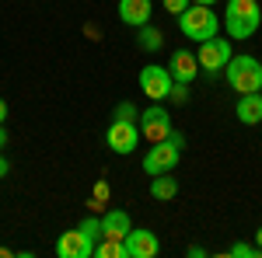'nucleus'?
Segmentation results:
<instances>
[{
	"mask_svg": "<svg viewBox=\"0 0 262 258\" xmlns=\"http://www.w3.org/2000/svg\"><path fill=\"white\" fill-rule=\"evenodd\" d=\"M224 28L231 39H255V32L262 28V11L259 0H227V11H224Z\"/></svg>",
	"mask_w": 262,
	"mask_h": 258,
	"instance_id": "f257e3e1",
	"label": "nucleus"
},
{
	"mask_svg": "<svg viewBox=\"0 0 262 258\" xmlns=\"http://www.w3.org/2000/svg\"><path fill=\"white\" fill-rule=\"evenodd\" d=\"M179 28H182L185 39L206 42V39H213V35L221 32V18H217V11L206 7V4H189L179 14Z\"/></svg>",
	"mask_w": 262,
	"mask_h": 258,
	"instance_id": "f03ea898",
	"label": "nucleus"
},
{
	"mask_svg": "<svg viewBox=\"0 0 262 258\" xmlns=\"http://www.w3.org/2000/svg\"><path fill=\"white\" fill-rule=\"evenodd\" d=\"M224 77L238 95H255V91H262V63L248 53L231 56V63L224 66Z\"/></svg>",
	"mask_w": 262,
	"mask_h": 258,
	"instance_id": "7ed1b4c3",
	"label": "nucleus"
},
{
	"mask_svg": "<svg viewBox=\"0 0 262 258\" xmlns=\"http://www.w3.org/2000/svg\"><path fill=\"white\" fill-rule=\"evenodd\" d=\"M182 147H185V136L182 133H171L161 143H150V150L143 154V171L154 178V175H171L175 164L182 157Z\"/></svg>",
	"mask_w": 262,
	"mask_h": 258,
	"instance_id": "20e7f679",
	"label": "nucleus"
},
{
	"mask_svg": "<svg viewBox=\"0 0 262 258\" xmlns=\"http://www.w3.org/2000/svg\"><path fill=\"white\" fill-rule=\"evenodd\" d=\"M175 133V126H171V115H168V108H161L158 101H150L147 108L140 112V136L147 143H161Z\"/></svg>",
	"mask_w": 262,
	"mask_h": 258,
	"instance_id": "39448f33",
	"label": "nucleus"
},
{
	"mask_svg": "<svg viewBox=\"0 0 262 258\" xmlns=\"http://www.w3.org/2000/svg\"><path fill=\"white\" fill-rule=\"evenodd\" d=\"M231 56H234V49H231V42L227 39H206L200 42V53H196V60H200V70H206V74H221L224 66L231 63Z\"/></svg>",
	"mask_w": 262,
	"mask_h": 258,
	"instance_id": "423d86ee",
	"label": "nucleus"
},
{
	"mask_svg": "<svg viewBox=\"0 0 262 258\" xmlns=\"http://www.w3.org/2000/svg\"><path fill=\"white\" fill-rule=\"evenodd\" d=\"M140 122H122L116 119L108 129H105V143H108V150H116V154H133L137 150V143H140Z\"/></svg>",
	"mask_w": 262,
	"mask_h": 258,
	"instance_id": "0eeeda50",
	"label": "nucleus"
},
{
	"mask_svg": "<svg viewBox=\"0 0 262 258\" xmlns=\"http://www.w3.org/2000/svg\"><path fill=\"white\" fill-rule=\"evenodd\" d=\"M171 84H175V77H171L168 66H154V63H150V66L140 70V91L150 101H164L168 91H171Z\"/></svg>",
	"mask_w": 262,
	"mask_h": 258,
	"instance_id": "6e6552de",
	"label": "nucleus"
},
{
	"mask_svg": "<svg viewBox=\"0 0 262 258\" xmlns=\"http://www.w3.org/2000/svg\"><path fill=\"white\" fill-rule=\"evenodd\" d=\"M56 255L60 258H95V241L88 238L81 227L77 230H67L56 241Z\"/></svg>",
	"mask_w": 262,
	"mask_h": 258,
	"instance_id": "1a4fd4ad",
	"label": "nucleus"
},
{
	"mask_svg": "<svg viewBox=\"0 0 262 258\" xmlns=\"http://www.w3.org/2000/svg\"><path fill=\"white\" fill-rule=\"evenodd\" d=\"M122 248H126V258H154L161 251V241L158 234H150V230H129L126 238H122Z\"/></svg>",
	"mask_w": 262,
	"mask_h": 258,
	"instance_id": "9d476101",
	"label": "nucleus"
},
{
	"mask_svg": "<svg viewBox=\"0 0 262 258\" xmlns=\"http://www.w3.org/2000/svg\"><path fill=\"white\" fill-rule=\"evenodd\" d=\"M168 70H171V77L179 80V84H192V80L200 77V60L189 49H175L171 60H168Z\"/></svg>",
	"mask_w": 262,
	"mask_h": 258,
	"instance_id": "9b49d317",
	"label": "nucleus"
},
{
	"mask_svg": "<svg viewBox=\"0 0 262 258\" xmlns=\"http://www.w3.org/2000/svg\"><path fill=\"white\" fill-rule=\"evenodd\" d=\"M150 11H154V0H119V21L129 28L150 25Z\"/></svg>",
	"mask_w": 262,
	"mask_h": 258,
	"instance_id": "f8f14e48",
	"label": "nucleus"
},
{
	"mask_svg": "<svg viewBox=\"0 0 262 258\" xmlns=\"http://www.w3.org/2000/svg\"><path fill=\"white\" fill-rule=\"evenodd\" d=\"M129 230H133V220H129V213H126V209H108V213L101 217V238L122 241Z\"/></svg>",
	"mask_w": 262,
	"mask_h": 258,
	"instance_id": "ddd939ff",
	"label": "nucleus"
},
{
	"mask_svg": "<svg viewBox=\"0 0 262 258\" xmlns=\"http://www.w3.org/2000/svg\"><path fill=\"white\" fill-rule=\"evenodd\" d=\"M234 115H238V122H245V126H259L262 122V91L242 95L238 105H234Z\"/></svg>",
	"mask_w": 262,
	"mask_h": 258,
	"instance_id": "4468645a",
	"label": "nucleus"
},
{
	"mask_svg": "<svg viewBox=\"0 0 262 258\" xmlns=\"http://www.w3.org/2000/svg\"><path fill=\"white\" fill-rule=\"evenodd\" d=\"M150 196L161 199V202L175 199V196H179V178H168V175H154V178H150Z\"/></svg>",
	"mask_w": 262,
	"mask_h": 258,
	"instance_id": "2eb2a0df",
	"label": "nucleus"
},
{
	"mask_svg": "<svg viewBox=\"0 0 262 258\" xmlns=\"http://www.w3.org/2000/svg\"><path fill=\"white\" fill-rule=\"evenodd\" d=\"M137 39H140V49H143V53H158V49L164 45V35H161V28H158V25H143Z\"/></svg>",
	"mask_w": 262,
	"mask_h": 258,
	"instance_id": "dca6fc26",
	"label": "nucleus"
},
{
	"mask_svg": "<svg viewBox=\"0 0 262 258\" xmlns=\"http://www.w3.org/2000/svg\"><path fill=\"white\" fill-rule=\"evenodd\" d=\"M95 258H126V248L116 238H98L95 241Z\"/></svg>",
	"mask_w": 262,
	"mask_h": 258,
	"instance_id": "f3484780",
	"label": "nucleus"
},
{
	"mask_svg": "<svg viewBox=\"0 0 262 258\" xmlns=\"http://www.w3.org/2000/svg\"><path fill=\"white\" fill-rule=\"evenodd\" d=\"M227 255L231 258H262L259 244H248V241H234L231 248H227Z\"/></svg>",
	"mask_w": 262,
	"mask_h": 258,
	"instance_id": "a211bd4d",
	"label": "nucleus"
},
{
	"mask_svg": "<svg viewBox=\"0 0 262 258\" xmlns=\"http://www.w3.org/2000/svg\"><path fill=\"white\" fill-rule=\"evenodd\" d=\"M116 119H122V122H140V112H137V105H133V101H119V105H116Z\"/></svg>",
	"mask_w": 262,
	"mask_h": 258,
	"instance_id": "6ab92c4d",
	"label": "nucleus"
},
{
	"mask_svg": "<svg viewBox=\"0 0 262 258\" xmlns=\"http://www.w3.org/2000/svg\"><path fill=\"white\" fill-rule=\"evenodd\" d=\"M168 101H175V105H185L189 101V84H171V91H168Z\"/></svg>",
	"mask_w": 262,
	"mask_h": 258,
	"instance_id": "aec40b11",
	"label": "nucleus"
},
{
	"mask_svg": "<svg viewBox=\"0 0 262 258\" xmlns=\"http://www.w3.org/2000/svg\"><path fill=\"white\" fill-rule=\"evenodd\" d=\"M81 230H84L91 241H98V238H101V217H88V220L81 223Z\"/></svg>",
	"mask_w": 262,
	"mask_h": 258,
	"instance_id": "412c9836",
	"label": "nucleus"
},
{
	"mask_svg": "<svg viewBox=\"0 0 262 258\" xmlns=\"http://www.w3.org/2000/svg\"><path fill=\"white\" fill-rule=\"evenodd\" d=\"M161 4H164V11H168V14H175V18H179V14L189 7V4H192V0H161Z\"/></svg>",
	"mask_w": 262,
	"mask_h": 258,
	"instance_id": "4be33fe9",
	"label": "nucleus"
},
{
	"mask_svg": "<svg viewBox=\"0 0 262 258\" xmlns=\"http://www.w3.org/2000/svg\"><path fill=\"white\" fill-rule=\"evenodd\" d=\"M206 255V248H200V244H192V248H189V258H203Z\"/></svg>",
	"mask_w": 262,
	"mask_h": 258,
	"instance_id": "5701e85b",
	"label": "nucleus"
},
{
	"mask_svg": "<svg viewBox=\"0 0 262 258\" xmlns=\"http://www.w3.org/2000/svg\"><path fill=\"white\" fill-rule=\"evenodd\" d=\"M7 147V129H4V122H0V150Z\"/></svg>",
	"mask_w": 262,
	"mask_h": 258,
	"instance_id": "b1692460",
	"label": "nucleus"
},
{
	"mask_svg": "<svg viewBox=\"0 0 262 258\" xmlns=\"http://www.w3.org/2000/svg\"><path fill=\"white\" fill-rule=\"evenodd\" d=\"M7 171H11V168H7V157H4V154H0V178H4V175H7Z\"/></svg>",
	"mask_w": 262,
	"mask_h": 258,
	"instance_id": "393cba45",
	"label": "nucleus"
},
{
	"mask_svg": "<svg viewBox=\"0 0 262 258\" xmlns=\"http://www.w3.org/2000/svg\"><path fill=\"white\" fill-rule=\"evenodd\" d=\"M4 119H7V101L0 98V122H4Z\"/></svg>",
	"mask_w": 262,
	"mask_h": 258,
	"instance_id": "a878e982",
	"label": "nucleus"
},
{
	"mask_svg": "<svg viewBox=\"0 0 262 258\" xmlns=\"http://www.w3.org/2000/svg\"><path fill=\"white\" fill-rule=\"evenodd\" d=\"M255 244H259V251H262V227L255 230Z\"/></svg>",
	"mask_w": 262,
	"mask_h": 258,
	"instance_id": "bb28decb",
	"label": "nucleus"
},
{
	"mask_svg": "<svg viewBox=\"0 0 262 258\" xmlns=\"http://www.w3.org/2000/svg\"><path fill=\"white\" fill-rule=\"evenodd\" d=\"M192 4H206V7H213V4H217V0H192Z\"/></svg>",
	"mask_w": 262,
	"mask_h": 258,
	"instance_id": "cd10ccee",
	"label": "nucleus"
},
{
	"mask_svg": "<svg viewBox=\"0 0 262 258\" xmlns=\"http://www.w3.org/2000/svg\"><path fill=\"white\" fill-rule=\"evenodd\" d=\"M4 255H11V251H7V248H0V258H4Z\"/></svg>",
	"mask_w": 262,
	"mask_h": 258,
	"instance_id": "c85d7f7f",
	"label": "nucleus"
}]
</instances>
